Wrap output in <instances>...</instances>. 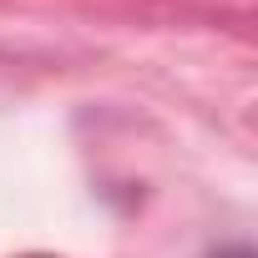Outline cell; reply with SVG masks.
Listing matches in <instances>:
<instances>
[{
  "instance_id": "obj_1",
  "label": "cell",
  "mask_w": 258,
  "mask_h": 258,
  "mask_svg": "<svg viewBox=\"0 0 258 258\" xmlns=\"http://www.w3.org/2000/svg\"><path fill=\"white\" fill-rule=\"evenodd\" d=\"M218 258H253L248 248H228V253H218Z\"/></svg>"
},
{
  "instance_id": "obj_2",
  "label": "cell",
  "mask_w": 258,
  "mask_h": 258,
  "mask_svg": "<svg viewBox=\"0 0 258 258\" xmlns=\"http://www.w3.org/2000/svg\"><path fill=\"white\" fill-rule=\"evenodd\" d=\"M31 258H46V253H31Z\"/></svg>"
}]
</instances>
